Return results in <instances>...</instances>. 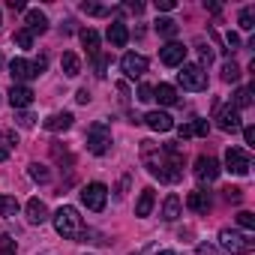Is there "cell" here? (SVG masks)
<instances>
[{"mask_svg":"<svg viewBox=\"0 0 255 255\" xmlns=\"http://www.w3.org/2000/svg\"><path fill=\"white\" fill-rule=\"evenodd\" d=\"M141 162L162 183H177L183 177V147L177 141H168V144L141 141Z\"/></svg>","mask_w":255,"mask_h":255,"instance_id":"obj_1","label":"cell"},{"mask_svg":"<svg viewBox=\"0 0 255 255\" xmlns=\"http://www.w3.org/2000/svg\"><path fill=\"white\" fill-rule=\"evenodd\" d=\"M219 249L225 255H249L255 249V240L249 231H237V228H222L219 231Z\"/></svg>","mask_w":255,"mask_h":255,"instance_id":"obj_2","label":"cell"},{"mask_svg":"<svg viewBox=\"0 0 255 255\" xmlns=\"http://www.w3.org/2000/svg\"><path fill=\"white\" fill-rule=\"evenodd\" d=\"M54 228H57V234L66 237V240H78L81 231H84V222H81V216H78V210H75L72 204H63V207L54 213Z\"/></svg>","mask_w":255,"mask_h":255,"instance_id":"obj_3","label":"cell"},{"mask_svg":"<svg viewBox=\"0 0 255 255\" xmlns=\"http://www.w3.org/2000/svg\"><path fill=\"white\" fill-rule=\"evenodd\" d=\"M87 150L96 153V156H105L111 150V126L105 120L90 123V129H87Z\"/></svg>","mask_w":255,"mask_h":255,"instance_id":"obj_4","label":"cell"},{"mask_svg":"<svg viewBox=\"0 0 255 255\" xmlns=\"http://www.w3.org/2000/svg\"><path fill=\"white\" fill-rule=\"evenodd\" d=\"M177 84L183 87V90H204L207 87V72H204V66H198V63H183L180 66V72H177Z\"/></svg>","mask_w":255,"mask_h":255,"instance_id":"obj_5","label":"cell"},{"mask_svg":"<svg viewBox=\"0 0 255 255\" xmlns=\"http://www.w3.org/2000/svg\"><path fill=\"white\" fill-rule=\"evenodd\" d=\"M45 66H48V60L45 57H39V60H21V57H15L12 63H9V75L15 78V81H30V78H36V75H42L45 72Z\"/></svg>","mask_w":255,"mask_h":255,"instance_id":"obj_6","label":"cell"},{"mask_svg":"<svg viewBox=\"0 0 255 255\" xmlns=\"http://www.w3.org/2000/svg\"><path fill=\"white\" fill-rule=\"evenodd\" d=\"M81 201H84V207H87V210H93V213L105 210L108 186H105V183H87V186L81 189Z\"/></svg>","mask_w":255,"mask_h":255,"instance_id":"obj_7","label":"cell"},{"mask_svg":"<svg viewBox=\"0 0 255 255\" xmlns=\"http://www.w3.org/2000/svg\"><path fill=\"white\" fill-rule=\"evenodd\" d=\"M213 120H216V126L222 132H237L240 129V111L234 105H219L216 102V117Z\"/></svg>","mask_w":255,"mask_h":255,"instance_id":"obj_8","label":"cell"},{"mask_svg":"<svg viewBox=\"0 0 255 255\" xmlns=\"http://www.w3.org/2000/svg\"><path fill=\"white\" fill-rule=\"evenodd\" d=\"M225 168L231 171V174H249V168H252V159H249V153L246 150H240V147H228L225 150Z\"/></svg>","mask_w":255,"mask_h":255,"instance_id":"obj_9","label":"cell"},{"mask_svg":"<svg viewBox=\"0 0 255 255\" xmlns=\"http://www.w3.org/2000/svg\"><path fill=\"white\" fill-rule=\"evenodd\" d=\"M120 69H123V75H126V78H132V81H135V78H141V75L147 72V57H144V54H132V51H129V54H123Z\"/></svg>","mask_w":255,"mask_h":255,"instance_id":"obj_10","label":"cell"},{"mask_svg":"<svg viewBox=\"0 0 255 255\" xmlns=\"http://www.w3.org/2000/svg\"><path fill=\"white\" fill-rule=\"evenodd\" d=\"M159 60L165 66H183L186 63V45L183 42H168L159 48Z\"/></svg>","mask_w":255,"mask_h":255,"instance_id":"obj_11","label":"cell"},{"mask_svg":"<svg viewBox=\"0 0 255 255\" xmlns=\"http://www.w3.org/2000/svg\"><path fill=\"white\" fill-rule=\"evenodd\" d=\"M219 162L213 159V156H198L195 159V177L201 180V183H213L216 177H219Z\"/></svg>","mask_w":255,"mask_h":255,"instance_id":"obj_12","label":"cell"},{"mask_svg":"<svg viewBox=\"0 0 255 255\" xmlns=\"http://www.w3.org/2000/svg\"><path fill=\"white\" fill-rule=\"evenodd\" d=\"M30 102H33V90L30 87H24V84H12L9 87V105L15 111H27Z\"/></svg>","mask_w":255,"mask_h":255,"instance_id":"obj_13","label":"cell"},{"mask_svg":"<svg viewBox=\"0 0 255 255\" xmlns=\"http://www.w3.org/2000/svg\"><path fill=\"white\" fill-rule=\"evenodd\" d=\"M141 123H147L153 132H171V129H174V120H171L165 111H150L147 117H141Z\"/></svg>","mask_w":255,"mask_h":255,"instance_id":"obj_14","label":"cell"},{"mask_svg":"<svg viewBox=\"0 0 255 255\" xmlns=\"http://www.w3.org/2000/svg\"><path fill=\"white\" fill-rule=\"evenodd\" d=\"M24 30L30 33V36H36V33H45L48 30V18H45V12H39V9H27V15H24Z\"/></svg>","mask_w":255,"mask_h":255,"instance_id":"obj_15","label":"cell"},{"mask_svg":"<svg viewBox=\"0 0 255 255\" xmlns=\"http://www.w3.org/2000/svg\"><path fill=\"white\" fill-rule=\"evenodd\" d=\"M24 213H27V222H30V225H42V222L48 219V207H45L39 198H30L27 207H24Z\"/></svg>","mask_w":255,"mask_h":255,"instance_id":"obj_16","label":"cell"},{"mask_svg":"<svg viewBox=\"0 0 255 255\" xmlns=\"http://www.w3.org/2000/svg\"><path fill=\"white\" fill-rule=\"evenodd\" d=\"M105 36H108V42H111L114 48H123L126 42H129V30H126V24H123V21H111Z\"/></svg>","mask_w":255,"mask_h":255,"instance_id":"obj_17","label":"cell"},{"mask_svg":"<svg viewBox=\"0 0 255 255\" xmlns=\"http://www.w3.org/2000/svg\"><path fill=\"white\" fill-rule=\"evenodd\" d=\"M72 120H75V117H72L69 111H57V114H51V117L45 120V129H48V132H66L69 126H72Z\"/></svg>","mask_w":255,"mask_h":255,"instance_id":"obj_18","label":"cell"},{"mask_svg":"<svg viewBox=\"0 0 255 255\" xmlns=\"http://www.w3.org/2000/svg\"><path fill=\"white\" fill-rule=\"evenodd\" d=\"M186 207H189L192 213H207V210H210V195H207L204 189H195V192L186 195Z\"/></svg>","mask_w":255,"mask_h":255,"instance_id":"obj_19","label":"cell"},{"mask_svg":"<svg viewBox=\"0 0 255 255\" xmlns=\"http://www.w3.org/2000/svg\"><path fill=\"white\" fill-rule=\"evenodd\" d=\"M153 204H156V195H153V189L147 186V189H141V195H138V201H135V216H150V210H153Z\"/></svg>","mask_w":255,"mask_h":255,"instance_id":"obj_20","label":"cell"},{"mask_svg":"<svg viewBox=\"0 0 255 255\" xmlns=\"http://www.w3.org/2000/svg\"><path fill=\"white\" fill-rule=\"evenodd\" d=\"M180 210H183V204H180V198H177V195H168V198L162 201V219H165V222L180 219Z\"/></svg>","mask_w":255,"mask_h":255,"instance_id":"obj_21","label":"cell"},{"mask_svg":"<svg viewBox=\"0 0 255 255\" xmlns=\"http://www.w3.org/2000/svg\"><path fill=\"white\" fill-rule=\"evenodd\" d=\"M81 45L87 48L90 57H99V33H96L93 27H84V30H81Z\"/></svg>","mask_w":255,"mask_h":255,"instance_id":"obj_22","label":"cell"},{"mask_svg":"<svg viewBox=\"0 0 255 255\" xmlns=\"http://www.w3.org/2000/svg\"><path fill=\"white\" fill-rule=\"evenodd\" d=\"M153 99H159L162 105H177V90L171 84H156L153 87Z\"/></svg>","mask_w":255,"mask_h":255,"instance_id":"obj_23","label":"cell"},{"mask_svg":"<svg viewBox=\"0 0 255 255\" xmlns=\"http://www.w3.org/2000/svg\"><path fill=\"white\" fill-rule=\"evenodd\" d=\"M60 66H63V75H69V78H75V75L81 72V60H78L72 51H66V54L60 57Z\"/></svg>","mask_w":255,"mask_h":255,"instance_id":"obj_24","label":"cell"},{"mask_svg":"<svg viewBox=\"0 0 255 255\" xmlns=\"http://www.w3.org/2000/svg\"><path fill=\"white\" fill-rule=\"evenodd\" d=\"M15 213H18V201H15L12 195H0V216L12 219Z\"/></svg>","mask_w":255,"mask_h":255,"instance_id":"obj_25","label":"cell"},{"mask_svg":"<svg viewBox=\"0 0 255 255\" xmlns=\"http://www.w3.org/2000/svg\"><path fill=\"white\" fill-rule=\"evenodd\" d=\"M156 33L159 36H177V21L174 18H156Z\"/></svg>","mask_w":255,"mask_h":255,"instance_id":"obj_26","label":"cell"},{"mask_svg":"<svg viewBox=\"0 0 255 255\" xmlns=\"http://www.w3.org/2000/svg\"><path fill=\"white\" fill-rule=\"evenodd\" d=\"M222 81H228V84H234V81H240V66H237L234 60H228V63H222Z\"/></svg>","mask_w":255,"mask_h":255,"instance_id":"obj_27","label":"cell"},{"mask_svg":"<svg viewBox=\"0 0 255 255\" xmlns=\"http://www.w3.org/2000/svg\"><path fill=\"white\" fill-rule=\"evenodd\" d=\"M249 105H252V87H240L234 93V108L240 111V108H249Z\"/></svg>","mask_w":255,"mask_h":255,"instance_id":"obj_28","label":"cell"},{"mask_svg":"<svg viewBox=\"0 0 255 255\" xmlns=\"http://www.w3.org/2000/svg\"><path fill=\"white\" fill-rule=\"evenodd\" d=\"M27 171H30V177H33L36 183H48V177H51V174H48V168H45L42 162H30V165H27Z\"/></svg>","mask_w":255,"mask_h":255,"instance_id":"obj_29","label":"cell"},{"mask_svg":"<svg viewBox=\"0 0 255 255\" xmlns=\"http://www.w3.org/2000/svg\"><path fill=\"white\" fill-rule=\"evenodd\" d=\"M237 24H240L243 30H252V27H255V6H246V9H240V18H237Z\"/></svg>","mask_w":255,"mask_h":255,"instance_id":"obj_30","label":"cell"},{"mask_svg":"<svg viewBox=\"0 0 255 255\" xmlns=\"http://www.w3.org/2000/svg\"><path fill=\"white\" fill-rule=\"evenodd\" d=\"M51 156H54L60 165H66V168L72 165V153H69L66 147H60V144H51Z\"/></svg>","mask_w":255,"mask_h":255,"instance_id":"obj_31","label":"cell"},{"mask_svg":"<svg viewBox=\"0 0 255 255\" xmlns=\"http://www.w3.org/2000/svg\"><path fill=\"white\" fill-rule=\"evenodd\" d=\"M237 225H240L243 231L252 234V231H255V216H252L249 210H240V213H237Z\"/></svg>","mask_w":255,"mask_h":255,"instance_id":"obj_32","label":"cell"},{"mask_svg":"<svg viewBox=\"0 0 255 255\" xmlns=\"http://www.w3.org/2000/svg\"><path fill=\"white\" fill-rule=\"evenodd\" d=\"M15 123L21 126V129H33V123H36V117H33L30 111H15Z\"/></svg>","mask_w":255,"mask_h":255,"instance_id":"obj_33","label":"cell"},{"mask_svg":"<svg viewBox=\"0 0 255 255\" xmlns=\"http://www.w3.org/2000/svg\"><path fill=\"white\" fill-rule=\"evenodd\" d=\"M81 12H87V15H111V9H105L99 3H81Z\"/></svg>","mask_w":255,"mask_h":255,"instance_id":"obj_34","label":"cell"},{"mask_svg":"<svg viewBox=\"0 0 255 255\" xmlns=\"http://www.w3.org/2000/svg\"><path fill=\"white\" fill-rule=\"evenodd\" d=\"M12 39H15V45H18V48H30V45H33V36H30L27 30H15V36H12Z\"/></svg>","mask_w":255,"mask_h":255,"instance_id":"obj_35","label":"cell"},{"mask_svg":"<svg viewBox=\"0 0 255 255\" xmlns=\"http://www.w3.org/2000/svg\"><path fill=\"white\" fill-rule=\"evenodd\" d=\"M0 255H15V240L9 234L0 237Z\"/></svg>","mask_w":255,"mask_h":255,"instance_id":"obj_36","label":"cell"},{"mask_svg":"<svg viewBox=\"0 0 255 255\" xmlns=\"http://www.w3.org/2000/svg\"><path fill=\"white\" fill-rule=\"evenodd\" d=\"M207 132H210V123L201 120V117H195V123H192V135H201V138H204Z\"/></svg>","mask_w":255,"mask_h":255,"instance_id":"obj_37","label":"cell"},{"mask_svg":"<svg viewBox=\"0 0 255 255\" xmlns=\"http://www.w3.org/2000/svg\"><path fill=\"white\" fill-rule=\"evenodd\" d=\"M93 60H96V75H99V78H105V75H108L105 69H108L111 57H108V54H99V57H93Z\"/></svg>","mask_w":255,"mask_h":255,"instance_id":"obj_38","label":"cell"},{"mask_svg":"<svg viewBox=\"0 0 255 255\" xmlns=\"http://www.w3.org/2000/svg\"><path fill=\"white\" fill-rule=\"evenodd\" d=\"M198 54H201V63H198V66H204V63H213V48H210V45L198 42Z\"/></svg>","mask_w":255,"mask_h":255,"instance_id":"obj_39","label":"cell"},{"mask_svg":"<svg viewBox=\"0 0 255 255\" xmlns=\"http://www.w3.org/2000/svg\"><path fill=\"white\" fill-rule=\"evenodd\" d=\"M138 99L141 102H153V84H138Z\"/></svg>","mask_w":255,"mask_h":255,"instance_id":"obj_40","label":"cell"},{"mask_svg":"<svg viewBox=\"0 0 255 255\" xmlns=\"http://www.w3.org/2000/svg\"><path fill=\"white\" fill-rule=\"evenodd\" d=\"M198 255H225V252L213 243H198Z\"/></svg>","mask_w":255,"mask_h":255,"instance_id":"obj_41","label":"cell"},{"mask_svg":"<svg viewBox=\"0 0 255 255\" xmlns=\"http://www.w3.org/2000/svg\"><path fill=\"white\" fill-rule=\"evenodd\" d=\"M222 192H225L228 201H240V198H243V189H240V186H228V189H222Z\"/></svg>","mask_w":255,"mask_h":255,"instance_id":"obj_42","label":"cell"},{"mask_svg":"<svg viewBox=\"0 0 255 255\" xmlns=\"http://www.w3.org/2000/svg\"><path fill=\"white\" fill-rule=\"evenodd\" d=\"M243 141L249 147H255V129H252V126H246V129H243Z\"/></svg>","mask_w":255,"mask_h":255,"instance_id":"obj_43","label":"cell"},{"mask_svg":"<svg viewBox=\"0 0 255 255\" xmlns=\"http://www.w3.org/2000/svg\"><path fill=\"white\" fill-rule=\"evenodd\" d=\"M177 3H174V0H156V9H162V12H171Z\"/></svg>","mask_w":255,"mask_h":255,"instance_id":"obj_44","label":"cell"},{"mask_svg":"<svg viewBox=\"0 0 255 255\" xmlns=\"http://www.w3.org/2000/svg\"><path fill=\"white\" fill-rule=\"evenodd\" d=\"M75 102H78V105H87V102H90V93H87V87H81V90L75 93Z\"/></svg>","mask_w":255,"mask_h":255,"instance_id":"obj_45","label":"cell"},{"mask_svg":"<svg viewBox=\"0 0 255 255\" xmlns=\"http://www.w3.org/2000/svg\"><path fill=\"white\" fill-rule=\"evenodd\" d=\"M177 135H180V138H189V135H192V123H180V126H177Z\"/></svg>","mask_w":255,"mask_h":255,"instance_id":"obj_46","label":"cell"},{"mask_svg":"<svg viewBox=\"0 0 255 255\" xmlns=\"http://www.w3.org/2000/svg\"><path fill=\"white\" fill-rule=\"evenodd\" d=\"M6 6H9L12 12H21V9H24V0H6Z\"/></svg>","mask_w":255,"mask_h":255,"instance_id":"obj_47","label":"cell"},{"mask_svg":"<svg viewBox=\"0 0 255 255\" xmlns=\"http://www.w3.org/2000/svg\"><path fill=\"white\" fill-rule=\"evenodd\" d=\"M126 186H129V174H126V177L120 180V189H117V198H123V195H126Z\"/></svg>","mask_w":255,"mask_h":255,"instance_id":"obj_48","label":"cell"},{"mask_svg":"<svg viewBox=\"0 0 255 255\" xmlns=\"http://www.w3.org/2000/svg\"><path fill=\"white\" fill-rule=\"evenodd\" d=\"M123 9H126V12H135V15H138V12L144 9V3H126Z\"/></svg>","mask_w":255,"mask_h":255,"instance_id":"obj_49","label":"cell"},{"mask_svg":"<svg viewBox=\"0 0 255 255\" xmlns=\"http://www.w3.org/2000/svg\"><path fill=\"white\" fill-rule=\"evenodd\" d=\"M6 156H9V147H0V162H3Z\"/></svg>","mask_w":255,"mask_h":255,"instance_id":"obj_50","label":"cell"},{"mask_svg":"<svg viewBox=\"0 0 255 255\" xmlns=\"http://www.w3.org/2000/svg\"><path fill=\"white\" fill-rule=\"evenodd\" d=\"M156 255H177V252H171V249H162V252H156Z\"/></svg>","mask_w":255,"mask_h":255,"instance_id":"obj_51","label":"cell"}]
</instances>
